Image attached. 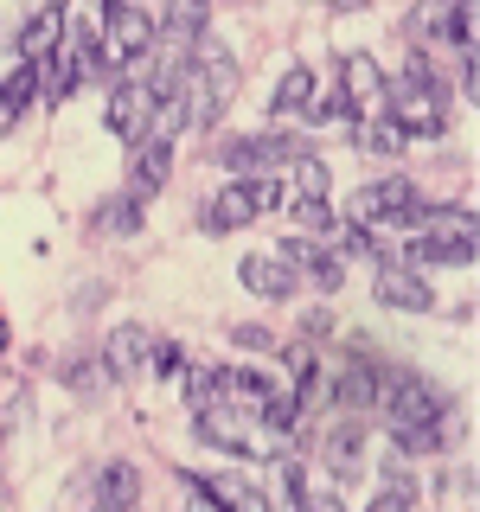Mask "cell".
<instances>
[{
	"label": "cell",
	"instance_id": "cell-1",
	"mask_svg": "<svg viewBox=\"0 0 480 512\" xmlns=\"http://www.w3.org/2000/svg\"><path fill=\"white\" fill-rule=\"evenodd\" d=\"M372 410H384V423H391V429L442 423V397L429 391L416 372H404V365H378V397H372Z\"/></svg>",
	"mask_w": 480,
	"mask_h": 512
},
{
	"label": "cell",
	"instance_id": "cell-2",
	"mask_svg": "<svg viewBox=\"0 0 480 512\" xmlns=\"http://www.w3.org/2000/svg\"><path fill=\"white\" fill-rule=\"evenodd\" d=\"M154 7H141V0H103V52L128 64V58H141V52H154Z\"/></svg>",
	"mask_w": 480,
	"mask_h": 512
},
{
	"label": "cell",
	"instance_id": "cell-3",
	"mask_svg": "<svg viewBox=\"0 0 480 512\" xmlns=\"http://www.w3.org/2000/svg\"><path fill=\"white\" fill-rule=\"evenodd\" d=\"M301 154H308V148H301L295 135H237V141H224L212 160H218V167H231L237 180H256V173L282 167V160H301Z\"/></svg>",
	"mask_w": 480,
	"mask_h": 512
},
{
	"label": "cell",
	"instance_id": "cell-4",
	"mask_svg": "<svg viewBox=\"0 0 480 512\" xmlns=\"http://www.w3.org/2000/svg\"><path fill=\"white\" fill-rule=\"evenodd\" d=\"M256 218H263V205H256V180H237V186H224L218 199L199 212V231L224 237V231H244V224H256Z\"/></svg>",
	"mask_w": 480,
	"mask_h": 512
},
{
	"label": "cell",
	"instance_id": "cell-5",
	"mask_svg": "<svg viewBox=\"0 0 480 512\" xmlns=\"http://www.w3.org/2000/svg\"><path fill=\"white\" fill-rule=\"evenodd\" d=\"M237 276H244V288H250V295H263V301H288V295H295V288H301L295 263H288L282 250L244 256V263H237Z\"/></svg>",
	"mask_w": 480,
	"mask_h": 512
},
{
	"label": "cell",
	"instance_id": "cell-6",
	"mask_svg": "<svg viewBox=\"0 0 480 512\" xmlns=\"http://www.w3.org/2000/svg\"><path fill=\"white\" fill-rule=\"evenodd\" d=\"M148 352H154V333L141 327V320H122V327H109V340H103V365H109V378H135V372H148Z\"/></svg>",
	"mask_w": 480,
	"mask_h": 512
},
{
	"label": "cell",
	"instance_id": "cell-7",
	"mask_svg": "<svg viewBox=\"0 0 480 512\" xmlns=\"http://www.w3.org/2000/svg\"><path fill=\"white\" fill-rule=\"evenodd\" d=\"M410 199H416L410 180H372V186H359V192L346 199V218H352V224H384V218L404 212Z\"/></svg>",
	"mask_w": 480,
	"mask_h": 512
},
{
	"label": "cell",
	"instance_id": "cell-8",
	"mask_svg": "<svg viewBox=\"0 0 480 512\" xmlns=\"http://www.w3.org/2000/svg\"><path fill=\"white\" fill-rule=\"evenodd\" d=\"M372 295L384 301V308H404V314L436 308V295H429L423 269H404V263H384V269H378V282H372Z\"/></svg>",
	"mask_w": 480,
	"mask_h": 512
},
{
	"label": "cell",
	"instance_id": "cell-9",
	"mask_svg": "<svg viewBox=\"0 0 480 512\" xmlns=\"http://www.w3.org/2000/svg\"><path fill=\"white\" fill-rule=\"evenodd\" d=\"M148 109H154V96L141 90V84H116V90H109V103H103V128H109V135H122V141H141Z\"/></svg>",
	"mask_w": 480,
	"mask_h": 512
},
{
	"label": "cell",
	"instance_id": "cell-10",
	"mask_svg": "<svg viewBox=\"0 0 480 512\" xmlns=\"http://www.w3.org/2000/svg\"><path fill=\"white\" fill-rule=\"evenodd\" d=\"M276 397V384H269L263 372H250V365H231V372H218V404H231V410H244L250 423L263 416V404Z\"/></svg>",
	"mask_w": 480,
	"mask_h": 512
},
{
	"label": "cell",
	"instance_id": "cell-11",
	"mask_svg": "<svg viewBox=\"0 0 480 512\" xmlns=\"http://www.w3.org/2000/svg\"><path fill=\"white\" fill-rule=\"evenodd\" d=\"M192 429H199L212 448H231V455H250V429H244V410H231V404H199V416H192Z\"/></svg>",
	"mask_w": 480,
	"mask_h": 512
},
{
	"label": "cell",
	"instance_id": "cell-12",
	"mask_svg": "<svg viewBox=\"0 0 480 512\" xmlns=\"http://www.w3.org/2000/svg\"><path fill=\"white\" fill-rule=\"evenodd\" d=\"M282 256L295 263V276H308L314 288H340V276H346V263H340L333 250H320L314 237H288V244H282Z\"/></svg>",
	"mask_w": 480,
	"mask_h": 512
},
{
	"label": "cell",
	"instance_id": "cell-13",
	"mask_svg": "<svg viewBox=\"0 0 480 512\" xmlns=\"http://www.w3.org/2000/svg\"><path fill=\"white\" fill-rule=\"evenodd\" d=\"M58 39H64V0H52V7H39L32 20L20 26V64H39V58H52L58 52Z\"/></svg>",
	"mask_w": 480,
	"mask_h": 512
},
{
	"label": "cell",
	"instance_id": "cell-14",
	"mask_svg": "<svg viewBox=\"0 0 480 512\" xmlns=\"http://www.w3.org/2000/svg\"><path fill=\"white\" fill-rule=\"evenodd\" d=\"M372 397H378V359H359V352H352L340 384H333V404L346 416H359V410H372Z\"/></svg>",
	"mask_w": 480,
	"mask_h": 512
},
{
	"label": "cell",
	"instance_id": "cell-15",
	"mask_svg": "<svg viewBox=\"0 0 480 512\" xmlns=\"http://www.w3.org/2000/svg\"><path fill=\"white\" fill-rule=\"evenodd\" d=\"M192 487H199L205 500H218L224 512H269L263 487H250L244 474H205V480H192Z\"/></svg>",
	"mask_w": 480,
	"mask_h": 512
},
{
	"label": "cell",
	"instance_id": "cell-16",
	"mask_svg": "<svg viewBox=\"0 0 480 512\" xmlns=\"http://www.w3.org/2000/svg\"><path fill=\"white\" fill-rule=\"evenodd\" d=\"M173 173V141H135V160H128V180H135V199L141 192H160Z\"/></svg>",
	"mask_w": 480,
	"mask_h": 512
},
{
	"label": "cell",
	"instance_id": "cell-17",
	"mask_svg": "<svg viewBox=\"0 0 480 512\" xmlns=\"http://www.w3.org/2000/svg\"><path fill=\"white\" fill-rule=\"evenodd\" d=\"M205 20H212V0H160V26H167V45H192V39H205Z\"/></svg>",
	"mask_w": 480,
	"mask_h": 512
},
{
	"label": "cell",
	"instance_id": "cell-18",
	"mask_svg": "<svg viewBox=\"0 0 480 512\" xmlns=\"http://www.w3.org/2000/svg\"><path fill=\"white\" fill-rule=\"evenodd\" d=\"M340 77H346V90H340L346 103H359V109H378V103H384V71H378V64L365 58V52H359V58H346V64H340Z\"/></svg>",
	"mask_w": 480,
	"mask_h": 512
},
{
	"label": "cell",
	"instance_id": "cell-19",
	"mask_svg": "<svg viewBox=\"0 0 480 512\" xmlns=\"http://www.w3.org/2000/svg\"><path fill=\"white\" fill-rule=\"evenodd\" d=\"M327 461H333V474H340V480H352V474L365 468V429H359V416H346V423L333 429Z\"/></svg>",
	"mask_w": 480,
	"mask_h": 512
},
{
	"label": "cell",
	"instance_id": "cell-20",
	"mask_svg": "<svg viewBox=\"0 0 480 512\" xmlns=\"http://www.w3.org/2000/svg\"><path fill=\"white\" fill-rule=\"evenodd\" d=\"M404 128H397L391 116H384V122H352V148H359V154H378V160H391V154H404Z\"/></svg>",
	"mask_w": 480,
	"mask_h": 512
},
{
	"label": "cell",
	"instance_id": "cell-21",
	"mask_svg": "<svg viewBox=\"0 0 480 512\" xmlns=\"http://www.w3.org/2000/svg\"><path fill=\"white\" fill-rule=\"evenodd\" d=\"M90 224H96L103 237H128V231H141V199H135V192H122V199H103Z\"/></svg>",
	"mask_w": 480,
	"mask_h": 512
},
{
	"label": "cell",
	"instance_id": "cell-22",
	"mask_svg": "<svg viewBox=\"0 0 480 512\" xmlns=\"http://www.w3.org/2000/svg\"><path fill=\"white\" fill-rule=\"evenodd\" d=\"M135 493H141L135 461H109V468H103V506L109 512H128V506H135Z\"/></svg>",
	"mask_w": 480,
	"mask_h": 512
},
{
	"label": "cell",
	"instance_id": "cell-23",
	"mask_svg": "<svg viewBox=\"0 0 480 512\" xmlns=\"http://www.w3.org/2000/svg\"><path fill=\"white\" fill-rule=\"evenodd\" d=\"M39 96V77H32V64H20V71H7L0 77V122H13L20 109Z\"/></svg>",
	"mask_w": 480,
	"mask_h": 512
},
{
	"label": "cell",
	"instance_id": "cell-24",
	"mask_svg": "<svg viewBox=\"0 0 480 512\" xmlns=\"http://www.w3.org/2000/svg\"><path fill=\"white\" fill-rule=\"evenodd\" d=\"M436 32L455 52H474V0H455V7H442L436 13Z\"/></svg>",
	"mask_w": 480,
	"mask_h": 512
},
{
	"label": "cell",
	"instance_id": "cell-25",
	"mask_svg": "<svg viewBox=\"0 0 480 512\" xmlns=\"http://www.w3.org/2000/svg\"><path fill=\"white\" fill-rule=\"evenodd\" d=\"M308 103H314V71H308V64H295V71L276 84V116H301Z\"/></svg>",
	"mask_w": 480,
	"mask_h": 512
},
{
	"label": "cell",
	"instance_id": "cell-26",
	"mask_svg": "<svg viewBox=\"0 0 480 512\" xmlns=\"http://www.w3.org/2000/svg\"><path fill=\"white\" fill-rule=\"evenodd\" d=\"M58 378L71 384V391H84V397H90V391H103V384H109V365H103V359H64V365H58Z\"/></svg>",
	"mask_w": 480,
	"mask_h": 512
},
{
	"label": "cell",
	"instance_id": "cell-27",
	"mask_svg": "<svg viewBox=\"0 0 480 512\" xmlns=\"http://www.w3.org/2000/svg\"><path fill=\"white\" fill-rule=\"evenodd\" d=\"M295 224H301L308 237L333 231V205H327V199H295Z\"/></svg>",
	"mask_w": 480,
	"mask_h": 512
},
{
	"label": "cell",
	"instance_id": "cell-28",
	"mask_svg": "<svg viewBox=\"0 0 480 512\" xmlns=\"http://www.w3.org/2000/svg\"><path fill=\"white\" fill-rule=\"evenodd\" d=\"M295 186H301V199H327V167H320L314 154H301L295 160Z\"/></svg>",
	"mask_w": 480,
	"mask_h": 512
},
{
	"label": "cell",
	"instance_id": "cell-29",
	"mask_svg": "<svg viewBox=\"0 0 480 512\" xmlns=\"http://www.w3.org/2000/svg\"><path fill=\"white\" fill-rule=\"evenodd\" d=\"M397 436V448H404V455H429V448L442 442V423H416V429H391Z\"/></svg>",
	"mask_w": 480,
	"mask_h": 512
},
{
	"label": "cell",
	"instance_id": "cell-30",
	"mask_svg": "<svg viewBox=\"0 0 480 512\" xmlns=\"http://www.w3.org/2000/svg\"><path fill=\"white\" fill-rule=\"evenodd\" d=\"M295 506L301 512H346V500H340V493H327V487H301Z\"/></svg>",
	"mask_w": 480,
	"mask_h": 512
},
{
	"label": "cell",
	"instance_id": "cell-31",
	"mask_svg": "<svg viewBox=\"0 0 480 512\" xmlns=\"http://www.w3.org/2000/svg\"><path fill=\"white\" fill-rule=\"evenodd\" d=\"M231 340L244 346V352H276V333H269V327H250V320H244V327H231Z\"/></svg>",
	"mask_w": 480,
	"mask_h": 512
},
{
	"label": "cell",
	"instance_id": "cell-32",
	"mask_svg": "<svg viewBox=\"0 0 480 512\" xmlns=\"http://www.w3.org/2000/svg\"><path fill=\"white\" fill-rule=\"evenodd\" d=\"M186 391L199 397V404H212V397H218V372H212V365H192V372H186Z\"/></svg>",
	"mask_w": 480,
	"mask_h": 512
},
{
	"label": "cell",
	"instance_id": "cell-33",
	"mask_svg": "<svg viewBox=\"0 0 480 512\" xmlns=\"http://www.w3.org/2000/svg\"><path fill=\"white\" fill-rule=\"evenodd\" d=\"M148 372L173 378V372H180V346H173V340H154V352H148Z\"/></svg>",
	"mask_w": 480,
	"mask_h": 512
},
{
	"label": "cell",
	"instance_id": "cell-34",
	"mask_svg": "<svg viewBox=\"0 0 480 512\" xmlns=\"http://www.w3.org/2000/svg\"><path fill=\"white\" fill-rule=\"evenodd\" d=\"M346 256H378V244H372V224H352V231H346Z\"/></svg>",
	"mask_w": 480,
	"mask_h": 512
},
{
	"label": "cell",
	"instance_id": "cell-35",
	"mask_svg": "<svg viewBox=\"0 0 480 512\" xmlns=\"http://www.w3.org/2000/svg\"><path fill=\"white\" fill-rule=\"evenodd\" d=\"M410 506H416V500H410V493H397V487H384V493H378V500H372V506H365V512H410Z\"/></svg>",
	"mask_w": 480,
	"mask_h": 512
},
{
	"label": "cell",
	"instance_id": "cell-36",
	"mask_svg": "<svg viewBox=\"0 0 480 512\" xmlns=\"http://www.w3.org/2000/svg\"><path fill=\"white\" fill-rule=\"evenodd\" d=\"M186 512H224V506H218V500H205V493L192 487V506H186Z\"/></svg>",
	"mask_w": 480,
	"mask_h": 512
},
{
	"label": "cell",
	"instance_id": "cell-37",
	"mask_svg": "<svg viewBox=\"0 0 480 512\" xmlns=\"http://www.w3.org/2000/svg\"><path fill=\"white\" fill-rule=\"evenodd\" d=\"M327 7H333V13H359L365 0H327Z\"/></svg>",
	"mask_w": 480,
	"mask_h": 512
},
{
	"label": "cell",
	"instance_id": "cell-38",
	"mask_svg": "<svg viewBox=\"0 0 480 512\" xmlns=\"http://www.w3.org/2000/svg\"><path fill=\"white\" fill-rule=\"evenodd\" d=\"M7 340H13V333H7V320H0V352H7Z\"/></svg>",
	"mask_w": 480,
	"mask_h": 512
},
{
	"label": "cell",
	"instance_id": "cell-39",
	"mask_svg": "<svg viewBox=\"0 0 480 512\" xmlns=\"http://www.w3.org/2000/svg\"><path fill=\"white\" fill-rule=\"evenodd\" d=\"M96 512H109V506H96Z\"/></svg>",
	"mask_w": 480,
	"mask_h": 512
}]
</instances>
